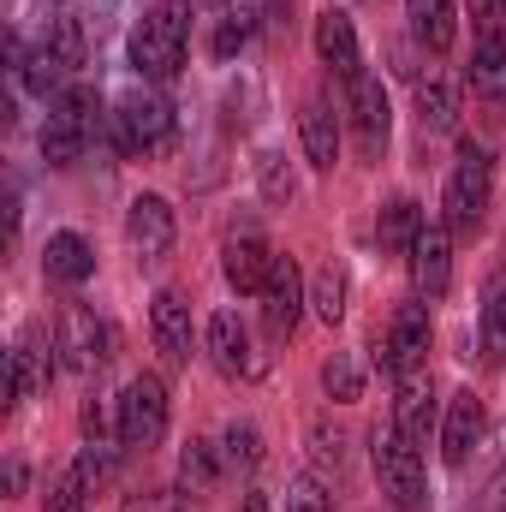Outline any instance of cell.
<instances>
[{
    "mask_svg": "<svg viewBox=\"0 0 506 512\" xmlns=\"http://www.w3.org/2000/svg\"><path fill=\"white\" fill-rule=\"evenodd\" d=\"M185 48H191V0H155L131 30V66L149 84H167L185 66Z\"/></svg>",
    "mask_w": 506,
    "mask_h": 512,
    "instance_id": "6da1fadb",
    "label": "cell"
},
{
    "mask_svg": "<svg viewBox=\"0 0 506 512\" xmlns=\"http://www.w3.org/2000/svg\"><path fill=\"white\" fill-rule=\"evenodd\" d=\"M489 197H495V161H489L483 143L465 137V143H459V161H453V173H447V197H441L447 233L471 239V233L483 227V215H489Z\"/></svg>",
    "mask_w": 506,
    "mask_h": 512,
    "instance_id": "7a4b0ae2",
    "label": "cell"
},
{
    "mask_svg": "<svg viewBox=\"0 0 506 512\" xmlns=\"http://www.w3.org/2000/svg\"><path fill=\"white\" fill-rule=\"evenodd\" d=\"M370 459H376L381 495L399 512H429V483H423V453L399 435V423L387 417L370 429Z\"/></svg>",
    "mask_w": 506,
    "mask_h": 512,
    "instance_id": "3957f363",
    "label": "cell"
},
{
    "mask_svg": "<svg viewBox=\"0 0 506 512\" xmlns=\"http://www.w3.org/2000/svg\"><path fill=\"white\" fill-rule=\"evenodd\" d=\"M96 120H102L96 90H84V84L60 90V96L48 102V120H42V161H48V167H72V161L84 155V143L96 137Z\"/></svg>",
    "mask_w": 506,
    "mask_h": 512,
    "instance_id": "277c9868",
    "label": "cell"
},
{
    "mask_svg": "<svg viewBox=\"0 0 506 512\" xmlns=\"http://www.w3.org/2000/svg\"><path fill=\"white\" fill-rule=\"evenodd\" d=\"M108 131H114V149L120 155H155V149H167V137H173V108H167V96L161 90H126L120 102H114V114H108Z\"/></svg>",
    "mask_w": 506,
    "mask_h": 512,
    "instance_id": "5b68a950",
    "label": "cell"
},
{
    "mask_svg": "<svg viewBox=\"0 0 506 512\" xmlns=\"http://www.w3.org/2000/svg\"><path fill=\"white\" fill-rule=\"evenodd\" d=\"M114 423H120L126 447H143V453L161 447V435H167V387H161V376H131Z\"/></svg>",
    "mask_w": 506,
    "mask_h": 512,
    "instance_id": "8992f818",
    "label": "cell"
},
{
    "mask_svg": "<svg viewBox=\"0 0 506 512\" xmlns=\"http://www.w3.org/2000/svg\"><path fill=\"white\" fill-rule=\"evenodd\" d=\"M54 346H60V364L66 370H102L108 364V322L90 310V304H66L60 322H54Z\"/></svg>",
    "mask_w": 506,
    "mask_h": 512,
    "instance_id": "52a82bcc",
    "label": "cell"
},
{
    "mask_svg": "<svg viewBox=\"0 0 506 512\" xmlns=\"http://www.w3.org/2000/svg\"><path fill=\"white\" fill-rule=\"evenodd\" d=\"M429 304L417 298V304H399L393 310V322H387V334H381V370L387 376H405V370H423V358H429Z\"/></svg>",
    "mask_w": 506,
    "mask_h": 512,
    "instance_id": "ba28073f",
    "label": "cell"
},
{
    "mask_svg": "<svg viewBox=\"0 0 506 512\" xmlns=\"http://www.w3.org/2000/svg\"><path fill=\"white\" fill-rule=\"evenodd\" d=\"M298 316H304V274H298L292 256H274V274L262 286V328H268V340H292Z\"/></svg>",
    "mask_w": 506,
    "mask_h": 512,
    "instance_id": "9c48e42d",
    "label": "cell"
},
{
    "mask_svg": "<svg viewBox=\"0 0 506 512\" xmlns=\"http://www.w3.org/2000/svg\"><path fill=\"white\" fill-rule=\"evenodd\" d=\"M411 286H417V298L429 304V298H441L447 286H453V233H447V221H423V233H417V245H411Z\"/></svg>",
    "mask_w": 506,
    "mask_h": 512,
    "instance_id": "30bf717a",
    "label": "cell"
},
{
    "mask_svg": "<svg viewBox=\"0 0 506 512\" xmlns=\"http://www.w3.org/2000/svg\"><path fill=\"white\" fill-rule=\"evenodd\" d=\"M221 274H227L233 292L262 298V286H268V274H274V251H268V239H262L256 227L227 233V245H221Z\"/></svg>",
    "mask_w": 506,
    "mask_h": 512,
    "instance_id": "8fae6325",
    "label": "cell"
},
{
    "mask_svg": "<svg viewBox=\"0 0 506 512\" xmlns=\"http://www.w3.org/2000/svg\"><path fill=\"white\" fill-rule=\"evenodd\" d=\"M393 423L411 447H429V429H435V382L429 370H405L393 376Z\"/></svg>",
    "mask_w": 506,
    "mask_h": 512,
    "instance_id": "7c38bea8",
    "label": "cell"
},
{
    "mask_svg": "<svg viewBox=\"0 0 506 512\" xmlns=\"http://www.w3.org/2000/svg\"><path fill=\"white\" fill-rule=\"evenodd\" d=\"M126 245L143 256V262H161V256L173 251V209H167V197H155V191L131 197V209H126Z\"/></svg>",
    "mask_w": 506,
    "mask_h": 512,
    "instance_id": "4fadbf2b",
    "label": "cell"
},
{
    "mask_svg": "<svg viewBox=\"0 0 506 512\" xmlns=\"http://www.w3.org/2000/svg\"><path fill=\"white\" fill-rule=\"evenodd\" d=\"M346 114H352V131H358V149L381 155L387 149V90H381V78L358 72L346 84Z\"/></svg>",
    "mask_w": 506,
    "mask_h": 512,
    "instance_id": "5bb4252c",
    "label": "cell"
},
{
    "mask_svg": "<svg viewBox=\"0 0 506 512\" xmlns=\"http://www.w3.org/2000/svg\"><path fill=\"white\" fill-rule=\"evenodd\" d=\"M54 352H60V346H48L42 328H30V334L6 352V399H12V405L48 387V376H54Z\"/></svg>",
    "mask_w": 506,
    "mask_h": 512,
    "instance_id": "9a60e30c",
    "label": "cell"
},
{
    "mask_svg": "<svg viewBox=\"0 0 506 512\" xmlns=\"http://www.w3.org/2000/svg\"><path fill=\"white\" fill-rule=\"evenodd\" d=\"M316 54H322V66L340 78V84H352L358 72H364V54H358V30H352V18L346 12H322L316 18Z\"/></svg>",
    "mask_w": 506,
    "mask_h": 512,
    "instance_id": "2e32d148",
    "label": "cell"
},
{
    "mask_svg": "<svg viewBox=\"0 0 506 512\" xmlns=\"http://www.w3.org/2000/svg\"><path fill=\"white\" fill-rule=\"evenodd\" d=\"M149 334H155V346H161L167 364H191V304H185L179 292H155V304H149Z\"/></svg>",
    "mask_w": 506,
    "mask_h": 512,
    "instance_id": "e0dca14e",
    "label": "cell"
},
{
    "mask_svg": "<svg viewBox=\"0 0 506 512\" xmlns=\"http://www.w3.org/2000/svg\"><path fill=\"white\" fill-rule=\"evenodd\" d=\"M209 358H215L221 376H262V358L251 352V334H245V322L233 310H221L209 322Z\"/></svg>",
    "mask_w": 506,
    "mask_h": 512,
    "instance_id": "ac0fdd59",
    "label": "cell"
},
{
    "mask_svg": "<svg viewBox=\"0 0 506 512\" xmlns=\"http://www.w3.org/2000/svg\"><path fill=\"white\" fill-rule=\"evenodd\" d=\"M477 441H483V399L465 387V393H453V399H447V423H441V459H447V465H465Z\"/></svg>",
    "mask_w": 506,
    "mask_h": 512,
    "instance_id": "d6986e66",
    "label": "cell"
},
{
    "mask_svg": "<svg viewBox=\"0 0 506 512\" xmlns=\"http://www.w3.org/2000/svg\"><path fill=\"white\" fill-rule=\"evenodd\" d=\"M42 268H48V280H60V286H84V280L96 274V251H90L78 233H54L48 251H42Z\"/></svg>",
    "mask_w": 506,
    "mask_h": 512,
    "instance_id": "ffe728a7",
    "label": "cell"
},
{
    "mask_svg": "<svg viewBox=\"0 0 506 512\" xmlns=\"http://www.w3.org/2000/svg\"><path fill=\"white\" fill-rule=\"evenodd\" d=\"M298 126H304V155H310L316 167H334V155H340V120H334V108H328L322 96H310Z\"/></svg>",
    "mask_w": 506,
    "mask_h": 512,
    "instance_id": "44dd1931",
    "label": "cell"
},
{
    "mask_svg": "<svg viewBox=\"0 0 506 512\" xmlns=\"http://www.w3.org/2000/svg\"><path fill=\"white\" fill-rule=\"evenodd\" d=\"M405 18H411V36L429 54L453 48V0H405Z\"/></svg>",
    "mask_w": 506,
    "mask_h": 512,
    "instance_id": "7402d4cb",
    "label": "cell"
},
{
    "mask_svg": "<svg viewBox=\"0 0 506 512\" xmlns=\"http://www.w3.org/2000/svg\"><path fill=\"white\" fill-rule=\"evenodd\" d=\"M417 233H423V209H417L411 197H393V203L381 209V221H376L381 251H387V256H411Z\"/></svg>",
    "mask_w": 506,
    "mask_h": 512,
    "instance_id": "603a6c76",
    "label": "cell"
},
{
    "mask_svg": "<svg viewBox=\"0 0 506 512\" xmlns=\"http://www.w3.org/2000/svg\"><path fill=\"white\" fill-rule=\"evenodd\" d=\"M465 84H471L483 102H506V42H477V48H471Z\"/></svg>",
    "mask_w": 506,
    "mask_h": 512,
    "instance_id": "cb8c5ba5",
    "label": "cell"
},
{
    "mask_svg": "<svg viewBox=\"0 0 506 512\" xmlns=\"http://www.w3.org/2000/svg\"><path fill=\"white\" fill-rule=\"evenodd\" d=\"M417 120H423V131H453L459 126V90L447 78H417Z\"/></svg>",
    "mask_w": 506,
    "mask_h": 512,
    "instance_id": "d4e9b609",
    "label": "cell"
},
{
    "mask_svg": "<svg viewBox=\"0 0 506 512\" xmlns=\"http://www.w3.org/2000/svg\"><path fill=\"white\" fill-rule=\"evenodd\" d=\"M346 292H352L346 268H340V262H322L316 280H310V304H316V316H322V322H340V316H346Z\"/></svg>",
    "mask_w": 506,
    "mask_h": 512,
    "instance_id": "484cf974",
    "label": "cell"
},
{
    "mask_svg": "<svg viewBox=\"0 0 506 512\" xmlns=\"http://www.w3.org/2000/svg\"><path fill=\"white\" fill-rule=\"evenodd\" d=\"M215 477H221V453H215L209 441H191V447L179 453V489H185V495H209Z\"/></svg>",
    "mask_w": 506,
    "mask_h": 512,
    "instance_id": "4316f807",
    "label": "cell"
},
{
    "mask_svg": "<svg viewBox=\"0 0 506 512\" xmlns=\"http://www.w3.org/2000/svg\"><path fill=\"white\" fill-rule=\"evenodd\" d=\"M96 495V483H90V471L84 465H66L54 483H48V495H42V512H84V501Z\"/></svg>",
    "mask_w": 506,
    "mask_h": 512,
    "instance_id": "83f0119b",
    "label": "cell"
},
{
    "mask_svg": "<svg viewBox=\"0 0 506 512\" xmlns=\"http://www.w3.org/2000/svg\"><path fill=\"white\" fill-rule=\"evenodd\" d=\"M322 387H328L334 405H352V399L364 393V370H358V358H352V352H334V358L322 364Z\"/></svg>",
    "mask_w": 506,
    "mask_h": 512,
    "instance_id": "f1b7e54d",
    "label": "cell"
},
{
    "mask_svg": "<svg viewBox=\"0 0 506 512\" xmlns=\"http://www.w3.org/2000/svg\"><path fill=\"white\" fill-rule=\"evenodd\" d=\"M251 30H256V12L251 6H233V12H221V24H215V42H209V54L215 60H233L245 42H251Z\"/></svg>",
    "mask_w": 506,
    "mask_h": 512,
    "instance_id": "f546056e",
    "label": "cell"
},
{
    "mask_svg": "<svg viewBox=\"0 0 506 512\" xmlns=\"http://www.w3.org/2000/svg\"><path fill=\"white\" fill-rule=\"evenodd\" d=\"M221 459H227L233 471H256V465H262V435H256V423H227Z\"/></svg>",
    "mask_w": 506,
    "mask_h": 512,
    "instance_id": "4dcf8cb0",
    "label": "cell"
},
{
    "mask_svg": "<svg viewBox=\"0 0 506 512\" xmlns=\"http://www.w3.org/2000/svg\"><path fill=\"white\" fill-rule=\"evenodd\" d=\"M483 340H489V358H506V274H495L483 292Z\"/></svg>",
    "mask_w": 506,
    "mask_h": 512,
    "instance_id": "1f68e13d",
    "label": "cell"
},
{
    "mask_svg": "<svg viewBox=\"0 0 506 512\" xmlns=\"http://www.w3.org/2000/svg\"><path fill=\"white\" fill-rule=\"evenodd\" d=\"M280 512H328V489H322V477H292L286 495H280Z\"/></svg>",
    "mask_w": 506,
    "mask_h": 512,
    "instance_id": "d6a6232c",
    "label": "cell"
},
{
    "mask_svg": "<svg viewBox=\"0 0 506 512\" xmlns=\"http://www.w3.org/2000/svg\"><path fill=\"white\" fill-rule=\"evenodd\" d=\"M310 453H316V465H322V471H328V465H334V477L346 471V441H340V429L310 423Z\"/></svg>",
    "mask_w": 506,
    "mask_h": 512,
    "instance_id": "836d02e7",
    "label": "cell"
},
{
    "mask_svg": "<svg viewBox=\"0 0 506 512\" xmlns=\"http://www.w3.org/2000/svg\"><path fill=\"white\" fill-rule=\"evenodd\" d=\"M48 48H54V54H60L72 72L84 66V30H78L72 18H54V30H48Z\"/></svg>",
    "mask_w": 506,
    "mask_h": 512,
    "instance_id": "e575fe53",
    "label": "cell"
},
{
    "mask_svg": "<svg viewBox=\"0 0 506 512\" xmlns=\"http://www.w3.org/2000/svg\"><path fill=\"white\" fill-rule=\"evenodd\" d=\"M256 173H262V197H268V203H286V197H292V167H286L274 149L256 161Z\"/></svg>",
    "mask_w": 506,
    "mask_h": 512,
    "instance_id": "d590c367",
    "label": "cell"
},
{
    "mask_svg": "<svg viewBox=\"0 0 506 512\" xmlns=\"http://www.w3.org/2000/svg\"><path fill=\"white\" fill-rule=\"evenodd\" d=\"M477 42H506V0H471Z\"/></svg>",
    "mask_w": 506,
    "mask_h": 512,
    "instance_id": "8d00e7d4",
    "label": "cell"
},
{
    "mask_svg": "<svg viewBox=\"0 0 506 512\" xmlns=\"http://www.w3.org/2000/svg\"><path fill=\"white\" fill-rule=\"evenodd\" d=\"M120 512H179V501H173V495H161V489H143V495H126Z\"/></svg>",
    "mask_w": 506,
    "mask_h": 512,
    "instance_id": "74e56055",
    "label": "cell"
},
{
    "mask_svg": "<svg viewBox=\"0 0 506 512\" xmlns=\"http://www.w3.org/2000/svg\"><path fill=\"white\" fill-rule=\"evenodd\" d=\"M245 512H268V501H262V489H251V495H245Z\"/></svg>",
    "mask_w": 506,
    "mask_h": 512,
    "instance_id": "f35d334b",
    "label": "cell"
}]
</instances>
